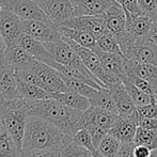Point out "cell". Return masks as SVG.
Listing matches in <instances>:
<instances>
[{"mask_svg": "<svg viewBox=\"0 0 157 157\" xmlns=\"http://www.w3.org/2000/svg\"><path fill=\"white\" fill-rule=\"evenodd\" d=\"M30 114L40 117L58 126L66 136L73 138L83 127V112L67 107L57 99L45 98L29 101Z\"/></svg>", "mask_w": 157, "mask_h": 157, "instance_id": "obj_1", "label": "cell"}, {"mask_svg": "<svg viewBox=\"0 0 157 157\" xmlns=\"http://www.w3.org/2000/svg\"><path fill=\"white\" fill-rule=\"evenodd\" d=\"M71 142L72 138L66 136L58 126L40 117H29L24 134V151L48 149H59L62 151Z\"/></svg>", "mask_w": 157, "mask_h": 157, "instance_id": "obj_2", "label": "cell"}, {"mask_svg": "<svg viewBox=\"0 0 157 157\" xmlns=\"http://www.w3.org/2000/svg\"><path fill=\"white\" fill-rule=\"evenodd\" d=\"M30 116L29 101L25 98L6 101L0 107V118L4 130L21 150H23L24 134Z\"/></svg>", "mask_w": 157, "mask_h": 157, "instance_id": "obj_3", "label": "cell"}, {"mask_svg": "<svg viewBox=\"0 0 157 157\" xmlns=\"http://www.w3.org/2000/svg\"><path fill=\"white\" fill-rule=\"evenodd\" d=\"M153 24V19L147 15L132 16L126 14V37L120 45L123 55L130 46L147 41Z\"/></svg>", "mask_w": 157, "mask_h": 157, "instance_id": "obj_4", "label": "cell"}, {"mask_svg": "<svg viewBox=\"0 0 157 157\" xmlns=\"http://www.w3.org/2000/svg\"><path fill=\"white\" fill-rule=\"evenodd\" d=\"M63 40H65L73 48H74L75 52L78 54V56L80 57V59L82 60V62L85 63V65L89 68V71L96 76L101 82L104 83L106 88H108L109 86L113 85V83L118 82V78H116L114 76H112L109 72L106 71V68L103 66V64L101 62V59H99L98 55L94 52V50L90 49V48H86L80 46L79 44H77L76 42L72 41V40L67 39V37H63Z\"/></svg>", "mask_w": 157, "mask_h": 157, "instance_id": "obj_5", "label": "cell"}, {"mask_svg": "<svg viewBox=\"0 0 157 157\" xmlns=\"http://www.w3.org/2000/svg\"><path fill=\"white\" fill-rule=\"evenodd\" d=\"M44 11L47 17L58 26H65L75 16L70 0H33Z\"/></svg>", "mask_w": 157, "mask_h": 157, "instance_id": "obj_6", "label": "cell"}, {"mask_svg": "<svg viewBox=\"0 0 157 157\" xmlns=\"http://www.w3.org/2000/svg\"><path fill=\"white\" fill-rule=\"evenodd\" d=\"M44 45L56 62L65 66H71V67L88 68L80 57L78 56V54L65 40L62 39L57 42L44 43Z\"/></svg>", "mask_w": 157, "mask_h": 157, "instance_id": "obj_7", "label": "cell"}, {"mask_svg": "<svg viewBox=\"0 0 157 157\" xmlns=\"http://www.w3.org/2000/svg\"><path fill=\"white\" fill-rule=\"evenodd\" d=\"M32 67L34 72L36 73L40 81H41V87L49 92L50 94L68 90V88L66 87L65 82L61 77L60 73L55 67L44 62H41L39 60L35 61Z\"/></svg>", "mask_w": 157, "mask_h": 157, "instance_id": "obj_8", "label": "cell"}, {"mask_svg": "<svg viewBox=\"0 0 157 157\" xmlns=\"http://www.w3.org/2000/svg\"><path fill=\"white\" fill-rule=\"evenodd\" d=\"M3 2L6 8L17 15L21 21H41L54 24L33 0H3Z\"/></svg>", "mask_w": 157, "mask_h": 157, "instance_id": "obj_9", "label": "cell"}, {"mask_svg": "<svg viewBox=\"0 0 157 157\" xmlns=\"http://www.w3.org/2000/svg\"><path fill=\"white\" fill-rule=\"evenodd\" d=\"M0 93L4 101L21 98L16 71L6 62L4 56H0Z\"/></svg>", "mask_w": 157, "mask_h": 157, "instance_id": "obj_10", "label": "cell"}, {"mask_svg": "<svg viewBox=\"0 0 157 157\" xmlns=\"http://www.w3.org/2000/svg\"><path fill=\"white\" fill-rule=\"evenodd\" d=\"M23 30L43 43L62 40V33L56 24L44 23L41 21H23Z\"/></svg>", "mask_w": 157, "mask_h": 157, "instance_id": "obj_11", "label": "cell"}, {"mask_svg": "<svg viewBox=\"0 0 157 157\" xmlns=\"http://www.w3.org/2000/svg\"><path fill=\"white\" fill-rule=\"evenodd\" d=\"M0 33L8 46L18 44L24 33L23 21L8 8L0 14Z\"/></svg>", "mask_w": 157, "mask_h": 157, "instance_id": "obj_12", "label": "cell"}, {"mask_svg": "<svg viewBox=\"0 0 157 157\" xmlns=\"http://www.w3.org/2000/svg\"><path fill=\"white\" fill-rule=\"evenodd\" d=\"M105 19L106 29L111 33L119 44H122L126 37V13L119 3L111 6L105 14L103 15Z\"/></svg>", "mask_w": 157, "mask_h": 157, "instance_id": "obj_13", "label": "cell"}, {"mask_svg": "<svg viewBox=\"0 0 157 157\" xmlns=\"http://www.w3.org/2000/svg\"><path fill=\"white\" fill-rule=\"evenodd\" d=\"M120 116L118 113L104 108L91 106L86 111H83V127L95 126L109 132L119 120Z\"/></svg>", "mask_w": 157, "mask_h": 157, "instance_id": "obj_14", "label": "cell"}, {"mask_svg": "<svg viewBox=\"0 0 157 157\" xmlns=\"http://www.w3.org/2000/svg\"><path fill=\"white\" fill-rule=\"evenodd\" d=\"M112 96L116 101L117 112L121 118H134L138 116L136 105L132 101L128 91L126 90L123 81H118L113 85L109 86Z\"/></svg>", "mask_w": 157, "mask_h": 157, "instance_id": "obj_15", "label": "cell"}, {"mask_svg": "<svg viewBox=\"0 0 157 157\" xmlns=\"http://www.w3.org/2000/svg\"><path fill=\"white\" fill-rule=\"evenodd\" d=\"M70 1L74 8L75 16H81V15L103 16L110 6L118 3L116 0H70Z\"/></svg>", "mask_w": 157, "mask_h": 157, "instance_id": "obj_16", "label": "cell"}, {"mask_svg": "<svg viewBox=\"0 0 157 157\" xmlns=\"http://www.w3.org/2000/svg\"><path fill=\"white\" fill-rule=\"evenodd\" d=\"M94 52L98 55L101 62L106 71L109 72L112 76L121 81H123V79L127 77L125 67L126 58L124 55L117 54V52H106L99 49H95Z\"/></svg>", "mask_w": 157, "mask_h": 157, "instance_id": "obj_17", "label": "cell"}, {"mask_svg": "<svg viewBox=\"0 0 157 157\" xmlns=\"http://www.w3.org/2000/svg\"><path fill=\"white\" fill-rule=\"evenodd\" d=\"M65 27L76 28V29L86 30L91 32L96 36V39L107 31L105 19L103 16H92V15H81L74 16L66 23Z\"/></svg>", "mask_w": 157, "mask_h": 157, "instance_id": "obj_18", "label": "cell"}, {"mask_svg": "<svg viewBox=\"0 0 157 157\" xmlns=\"http://www.w3.org/2000/svg\"><path fill=\"white\" fill-rule=\"evenodd\" d=\"M124 56L135 62L157 65V45L147 41L135 44L128 48Z\"/></svg>", "mask_w": 157, "mask_h": 157, "instance_id": "obj_19", "label": "cell"}, {"mask_svg": "<svg viewBox=\"0 0 157 157\" xmlns=\"http://www.w3.org/2000/svg\"><path fill=\"white\" fill-rule=\"evenodd\" d=\"M18 44L21 46H23L33 58L41 61V62H44L48 64V65H50L55 61L54 58L52 57V55L49 54V52L46 49L43 42L34 39V37H32L31 35L27 34V33L24 32L21 34V39L18 41Z\"/></svg>", "mask_w": 157, "mask_h": 157, "instance_id": "obj_20", "label": "cell"}, {"mask_svg": "<svg viewBox=\"0 0 157 157\" xmlns=\"http://www.w3.org/2000/svg\"><path fill=\"white\" fill-rule=\"evenodd\" d=\"M3 56L6 62L11 66H13L15 70L32 66L36 61V59L33 58L31 55L19 44L8 46Z\"/></svg>", "mask_w": 157, "mask_h": 157, "instance_id": "obj_21", "label": "cell"}, {"mask_svg": "<svg viewBox=\"0 0 157 157\" xmlns=\"http://www.w3.org/2000/svg\"><path fill=\"white\" fill-rule=\"evenodd\" d=\"M139 114L134 118H119L113 127L109 130L121 142H134L135 135L138 128Z\"/></svg>", "mask_w": 157, "mask_h": 157, "instance_id": "obj_22", "label": "cell"}, {"mask_svg": "<svg viewBox=\"0 0 157 157\" xmlns=\"http://www.w3.org/2000/svg\"><path fill=\"white\" fill-rule=\"evenodd\" d=\"M125 67L127 76H137L147 80L155 87L157 93V65L147 63H138L126 58Z\"/></svg>", "mask_w": 157, "mask_h": 157, "instance_id": "obj_23", "label": "cell"}, {"mask_svg": "<svg viewBox=\"0 0 157 157\" xmlns=\"http://www.w3.org/2000/svg\"><path fill=\"white\" fill-rule=\"evenodd\" d=\"M52 97L60 103L66 105L67 107H71L73 109H76L78 111H86L88 108L91 107V103L88 97L83 96V95L77 93L72 90H67V91L63 92H57V93H52Z\"/></svg>", "mask_w": 157, "mask_h": 157, "instance_id": "obj_24", "label": "cell"}, {"mask_svg": "<svg viewBox=\"0 0 157 157\" xmlns=\"http://www.w3.org/2000/svg\"><path fill=\"white\" fill-rule=\"evenodd\" d=\"M59 29L62 33L63 37H67V39L76 42L77 44H79L82 47L90 48L92 50L96 49V36L92 34L91 32L81 29H76V28L65 27V26H59Z\"/></svg>", "mask_w": 157, "mask_h": 157, "instance_id": "obj_25", "label": "cell"}, {"mask_svg": "<svg viewBox=\"0 0 157 157\" xmlns=\"http://www.w3.org/2000/svg\"><path fill=\"white\" fill-rule=\"evenodd\" d=\"M90 103L91 106H95V107L104 108V109L110 110L116 113L117 112V106L114 98L112 96L111 92L108 88H101L95 91V93L90 97Z\"/></svg>", "mask_w": 157, "mask_h": 157, "instance_id": "obj_26", "label": "cell"}, {"mask_svg": "<svg viewBox=\"0 0 157 157\" xmlns=\"http://www.w3.org/2000/svg\"><path fill=\"white\" fill-rule=\"evenodd\" d=\"M123 83H124L126 90L128 91V93H129L132 101H134V104L136 105V107H141V106H145V105H149V104L156 103V96H153V95H150V94L145 93V92L141 91V90L138 89L127 77L123 79Z\"/></svg>", "mask_w": 157, "mask_h": 157, "instance_id": "obj_27", "label": "cell"}, {"mask_svg": "<svg viewBox=\"0 0 157 157\" xmlns=\"http://www.w3.org/2000/svg\"><path fill=\"white\" fill-rule=\"evenodd\" d=\"M19 83V92H21V98L27 101H36V99H45L50 98L52 94L42 87L32 83H28L18 79Z\"/></svg>", "mask_w": 157, "mask_h": 157, "instance_id": "obj_28", "label": "cell"}, {"mask_svg": "<svg viewBox=\"0 0 157 157\" xmlns=\"http://www.w3.org/2000/svg\"><path fill=\"white\" fill-rule=\"evenodd\" d=\"M120 145H121V141L116 136L108 132L99 141V143L96 147V150L107 157H116L119 149H120Z\"/></svg>", "mask_w": 157, "mask_h": 157, "instance_id": "obj_29", "label": "cell"}, {"mask_svg": "<svg viewBox=\"0 0 157 157\" xmlns=\"http://www.w3.org/2000/svg\"><path fill=\"white\" fill-rule=\"evenodd\" d=\"M134 143L136 145L141 144L157 150V129H144L138 126L135 135Z\"/></svg>", "mask_w": 157, "mask_h": 157, "instance_id": "obj_30", "label": "cell"}, {"mask_svg": "<svg viewBox=\"0 0 157 157\" xmlns=\"http://www.w3.org/2000/svg\"><path fill=\"white\" fill-rule=\"evenodd\" d=\"M97 47L96 49H99L101 52H117V54H123L121 46L117 39L108 31L103 33L96 39Z\"/></svg>", "mask_w": 157, "mask_h": 157, "instance_id": "obj_31", "label": "cell"}, {"mask_svg": "<svg viewBox=\"0 0 157 157\" xmlns=\"http://www.w3.org/2000/svg\"><path fill=\"white\" fill-rule=\"evenodd\" d=\"M61 77H62L63 81L65 82L68 90L77 92V93L83 95V96L88 97V98H90V97L95 93V91L98 90V89H96V88L92 87V86L88 85V83L83 82V81L77 80V79L71 78V77L62 76V75H61Z\"/></svg>", "mask_w": 157, "mask_h": 157, "instance_id": "obj_32", "label": "cell"}, {"mask_svg": "<svg viewBox=\"0 0 157 157\" xmlns=\"http://www.w3.org/2000/svg\"><path fill=\"white\" fill-rule=\"evenodd\" d=\"M21 150L6 132L0 136V157H21Z\"/></svg>", "mask_w": 157, "mask_h": 157, "instance_id": "obj_33", "label": "cell"}, {"mask_svg": "<svg viewBox=\"0 0 157 157\" xmlns=\"http://www.w3.org/2000/svg\"><path fill=\"white\" fill-rule=\"evenodd\" d=\"M72 141L76 144L80 145V147H86L91 152H93L95 150L93 138H92L90 132L86 127H82L79 130H77L76 134L73 136Z\"/></svg>", "mask_w": 157, "mask_h": 157, "instance_id": "obj_34", "label": "cell"}, {"mask_svg": "<svg viewBox=\"0 0 157 157\" xmlns=\"http://www.w3.org/2000/svg\"><path fill=\"white\" fill-rule=\"evenodd\" d=\"M62 155L64 157H94L91 151L76 144L73 141L62 150Z\"/></svg>", "mask_w": 157, "mask_h": 157, "instance_id": "obj_35", "label": "cell"}, {"mask_svg": "<svg viewBox=\"0 0 157 157\" xmlns=\"http://www.w3.org/2000/svg\"><path fill=\"white\" fill-rule=\"evenodd\" d=\"M62 151L59 149H48V150H21V157H61Z\"/></svg>", "mask_w": 157, "mask_h": 157, "instance_id": "obj_36", "label": "cell"}, {"mask_svg": "<svg viewBox=\"0 0 157 157\" xmlns=\"http://www.w3.org/2000/svg\"><path fill=\"white\" fill-rule=\"evenodd\" d=\"M116 1L122 6V9L127 15H132V16L144 15L139 6L138 0H116Z\"/></svg>", "mask_w": 157, "mask_h": 157, "instance_id": "obj_37", "label": "cell"}, {"mask_svg": "<svg viewBox=\"0 0 157 157\" xmlns=\"http://www.w3.org/2000/svg\"><path fill=\"white\" fill-rule=\"evenodd\" d=\"M127 78L129 79L138 89H140L141 91L145 92V93H147L150 95H153V96H156L155 87H154L151 82H149L147 80L140 78V77H137V76H127Z\"/></svg>", "mask_w": 157, "mask_h": 157, "instance_id": "obj_38", "label": "cell"}, {"mask_svg": "<svg viewBox=\"0 0 157 157\" xmlns=\"http://www.w3.org/2000/svg\"><path fill=\"white\" fill-rule=\"evenodd\" d=\"M138 2L143 14L154 19L157 14V0H138Z\"/></svg>", "mask_w": 157, "mask_h": 157, "instance_id": "obj_39", "label": "cell"}, {"mask_svg": "<svg viewBox=\"0 0 157 157\" xmlns=\"http://www.w3.org/2000/svg\"><path fill=\"white\" fill-rule=\"evenodd\" d=\"M137 111L140 117L145 118H157V101L149 105L137 107Z\"/></svg>", "mask_w": 157, "mask_h": 157, "instance_id": "obj_40", "label": "cell"}, {"mask_svg": "<svg viewBox=\"0 0 157 157\" xmlns=\"http://www.w3.org/2000/svg\"><path fill=\"white\" fill-rule=\"evenodd\" d=\"M134 142H121L120 149L116 157H134Z\"/></svg>", "mask_w": 157, "mask_h": 157, "instance_id": "obj_41", "label": "cell"}, {"mask_svg": "<svg viewBox=\"0 0 157 157\" xmlns=\"http://www.w3.org/2000/svg\"><path fill=\"white\" fill-rule=\"evenodd\" d=\"M138 126L144 129H157V118H145L139 116Z\"/></svg>", "mask_w": 157, "mask_h": 157, "instance_id": "obj_42", "label": "cell"}, {"mask_svg": "<svg viewBox=\"0 0 157 157\" xmlns=\"http://www.w3.org/2000/svg\"><path fill=\"white\" fill-rule=\"evenodd\" d=\"M154 150H152L151 147H145V145L135 144L134 149V157H152L153 155Z\"/></svg>", "mask_w": 157, "mask_h": 157, "instance_id": "obj_43", "label": "cell"}, {"mask_svg": "<svg viewBox=\"0 0 157 157\" xmlns=\"http://www.w3.org/2000/svg\"><path fill=\"white\" fill-rule=\"evenodd\" d=\"M147 42L156 44L157 45V23H155V21H154L153 26H152V28H151V31H150V33H149Z\"/></svg>", "mask_w": 157, "mask_h": 157, "instance_id": "obj_44", "label": "cell"}, {"mask_svg": "<svg viewBox=\"0 0 157 157\" xmlns=\"http://www.w3.org/2000/svg\"><path fill=\"white\" fill-rule=\"evenodd\" d=\"M6 47H8V45H6V41H4V39L2 37L1 33H0V56H3L4 52H6Z\"/></svg>", "mask_w": 157, "mask_h": 157, "instance_id": "obj_45", "label": "cell"}, {"mask_svg": "<svg viewBox=\"0 0 157 157\" xmlns=\"http://www.w3.org/2000/svg\"><path fill=\"white\" fill-rule=\"evenodd\" d=\"M92 154H93V156H94V157H107V156L104 155V154H101L99 151H97L96 149H95L94 151L92 152Z\"/></svg>", "mask_w": 157, "mask_h": 157, "instance_id": "obj_46", "label": "cell"}, {"mask_svg": "<svg viewBox=\"0 0 157 157\" xmlns=\"http://www.w3.org/2000/svg\"><path fill=\"white\" fill-rule=\"evenodd\" d=\"M6 9V6L4 4L3 0H0V14H1V13L3 12Z\"/></svg>", "mask_w": 157, "mask_h": 157, "instance_id": "obj_47", "label": "cell"}, {"mask_svg": "<svg viewBox=\"0 0 157 157\" xmlns=\"http://www.w3.org/2000/svg\"><path fill=\"white\" fill-rule=\"evenodd\" d=\"M4 132H6V130H4V127H3V124H2L1 118H0V136H1V135H3Z\"/></svg>", "mask_w": 157, "mask_h": 157, "instance_id": "obj_48", "label": "cell"}, {"mask_svg": "<svg viewBox=\"0 0 157 157\" xmlns=\"http://www.w3.org/2000/svg\"><path fill=\"white\" fill-rule=\"evenodd\" d=\"M4 101H4L3 96H2V95H1V93H0V104H3Z\"/></svg>", "mask_w": 157, "mask_h": 157, "instance_id": "obj_49", "label": "cell"}, {"mask_svg": "<svg viewBox=\"0 0 157 157\" xmlns=\"http://www.w3.org/2000/svg\"><path fill=\"white\" fill-rule=\"evenodd\" d=\"M152 157H157V150H154L153 155H152Z\"/></svg>", "mask_w": 157, "mask_h": 157, "instance_id": "obj_50", "label": "cell"}, {"mask_svg": "<svg viewBox=\"0 0 157 157\" xmlns=\"http://www.w3.org/2000/svg\"><path fill=\"white\" fill-rule=\"evenodd\" d=\"M154 21H155V23H157V14H156V16L154 17V19H153Z\"/></svg>", "mask_w": 157, "mask_h": 157, "instance_id": "obj_51", "label": "cell"}, {"mask_svg": "<svg viewBox=\"0 0 157 157\" xmlns=\"http://www.w3.org/2000/svg\"><path fill=\"white\" fill-rule=\"evenodd\" d=\"M156 101H157V93H156Z\"/></svg>", "mask_w": 157, "mask_h": 157, "instance_id": "obj_52", "label": "cell"}, {"mask_svg": "<svg viewBox=\"0 0 157 157\" xmlns=\"http://www.w3.org/2000/svg\"><path fill=\"white\" fill-rule=\"evenodd\" d=\"M1 105H2V104H0V107H1Z\"/></svg>", "mask_w": 157, "mask_h": 157, "instance_id": "obj_53", "label": "cell"}, {"mask_svg": "<svg viewBox=\"0 0 157 157\" xmlns=\"http://www.w3.org/2000/svg\"><path fill=\"white\" fill-rule=\"evenodd\" d=\"M61 157H64V156H63V155H62V156H61Z\"/></svg>", "mask_w": 157, "mask_h": 157, "instance_id": "obj_54", "label": "cell"}]
</instances>
